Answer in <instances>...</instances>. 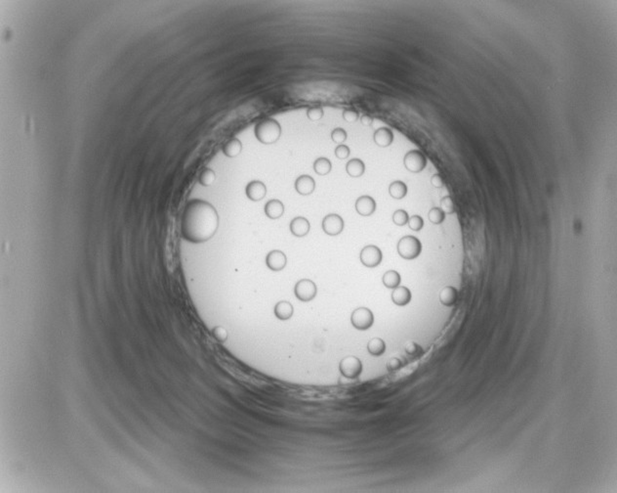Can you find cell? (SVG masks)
Returning <instances> with one entry per match:
<instances>
[{
	"instance_id": "obj_12",
	"label": "cell",
	"mask_w": 617,
	"mask_h": 493,
	"mask_svg": "<svg viewBox=\"0 0 617 493\" xmlns=\"http://www.w3.org/2000/svg\"><path fill=\"white\" fill-rule=\"evenodd\" d=\"M245 194L249 200L253 202H259L266 197L267 187L264 182L260 180H253L246 185Z\"/></svg>"
},
{
	"instance_id": "obj_24",
	"label": "cell",
	"mask_w": 617,
	"mask_h": 493,
	"mask_svg": "<svg viewBox=\"0 0 617 493\" xmlns=\"http://www.w3.org/2000/svg\"><path fill=\"white\" fill-rule=\"evenodd\" d=\"M382 281H383V284H384V286L386 288L394 290V289H396L397 287L400 286L401 281H402V277H401L400 273L398 271H396V270H388L387 272H385V274L383 275Z\"/></svg>"
},
{
	"instance_id": "obj_38",
	"label": "cell",
	"mask_w": 617,
	"mask_h": 493,
	"mask_svg": "<svg viewBox=\"0 0 617 493\" xmlns=\"http://www.w3.org/2000/svg\"><path fill=\"white\" fill-rule=\"evenodd\" d=\"M431 184L435 188L440 189V188H443L445 186V180H444L443 176L440 173H435L431 177Z\"/></svg>"
},
{
	"instance_id": "obj_13",
	"label": "cell",
	"mask_w": 617,
	"mask_h": 493,
	"mask_svg": "<svg viewBox=\"0 0 617 493\" xmlns=\"http://www.w3.org/2000/svg\"><path fill=\"white\" fill-rule=\"evenodd\" d=\"M294 187L298 194L302 196H308L314 191L315 181L311 176H309L308 174H303V175H300L295 180Z\"/></svg>"
},
{
	"instance_id": "obj_32",
	"label": "cell",
	"mask_w": 617,
	"mask_h": 493,
	"mask_svg": "<svg viewBox=\"0 0 617 493\" xmlns=\"http://www.w3.org/2000/svg\"><path fill=\"white\" fill-rule=\"evenodd\" d=\"M347 137H348L347 131L342 127H336L331 132L332 141L338 145L343 144L347 140Z\"/></svg>"
},
{
	"instance_id": "obj_3",
	"label": "cell",
	"mask_w": 617,
	"mask_h": 493,
	"mask_svg": "<svg viewBox=\"0 0 617 493\" xmlns=\"http://www.w3.org/2000/svg\"><path fill=\"white\" fill-rule=\"evenodd\" d=\"M397 249L401 258L411 261L417 259L421 255L422 243L417 237L407 235L399 241Z\"/></svg>"
},
{
	"instance_id": "obj_39",
	"label": "cell",
	"mask_w": 617,
	"mask_h": 493,
	"mask_svg": "<svg viewBox=\"0 0 617 493\" xmlns=\"http://www.w3.org/2000/svg\"><path fill=\"white\" fill-rule=\"evenodd\" d=\"M360 122H361V124H362V125H364V126H370V125H372V124H373V122H374V118H373V116H371L370 114H362V115L360 116Z\"/></svg>"
},
{
	"instance_id": "obj_9",
	"label": "cell",
	"mask_w": 617,
	"mask_h": 493,
	"mask_svg": "<svg viewBox=\"0 0 617 493\" xmlns=\"http://www.w3.org/2000/svg\"><path fill=\"white\" fill-rule=\"evenodd\" d=\"M322 230L329 236H337L344 230V219L337 214H329L322 220Z\"/></svg>"
},
{
	"instance_id": "obj_35",
	"label": "cell",
	"mask_w": 617,
	"mask_h": 493,
	"mask_svg": "<svg viewBox=\"0 0 617 493\" xmlns=\"http://www.w3.org/2000/svg\"><path fill=\"white\" fill-rule=\"evenodd\" d=\"M335 156L339 159V160H346L349 158L350 154H351V149L349 146L344 145V144H340L335 148Z\"/></svg>"
},
{
	"instance_id": "obj_28",
	"label": "cell",
	"mask_w": 617,
	"mask_h": 493,
	"mask_svg": "<svg viewBox=\"0 0 617 493\" xmlns=\"http://www.w3.org/2000/svg\"><path fill=\"white\" fill-rule=\"evenodd\" d=\"M428 219L433 224H442L446 220V214L441 208H432L428 213Z\"/></svg>"
},
{
	"instance_id": "obj_27",
	"label": "cell",
	"mask_w": 617,
	"mask_h": 493,
	"mask_svg": "<svg viewBox=\"0 0 617 493\" xmlns=\"http://www.w3.org/2000/svg\"><path fill=\"white\" fill-rule=\"evenodd\" d=\"M215 180H216V173L211 168H206L200 174L199 182H200V184H202L205 187L211 186L215 182Z\"/></svg>"
},
{
	"instance_id": "obj_36",
	"label": "cell",
	"mask_w": 617,
	"mask_h": 493,
	"mask_svg": "<svg viewBox=\"0 0 617 493\" xmlns=\"http://www.w3.org/2000/svg\"><path fill=\"white\" fill-rule=\"evenodd\" d=\"M342 116L348 122H355V121H357L359 119L360 113H359V111H357V110L354 109V108H347V109L343 111Z\"/></svg>"
},
{
	"instance_id": "obj_17",
	"label": "cell",
	"mask_w": 617,
	"mask_h": 493,
	"mask_svg": "<svg viewBox=\"0 0 617 493\" xmlns=\"http://www.w3.org/2000/svg\"><path fill=\"white\" fill-rule=\"evenodd\" d=\"M265 215L271 219H280L284 214V205L277 199H273L265 205Z\"/></svg>"
},
{
	"instance_id": "obj_19",
	"label": "cell",
	"mask_w": 617,
	"mask_h": 493,
	"mask_svg": "<svg viewBox=\"0 0 617 493\" xmlns=\"http://www.w3.org/2000/svg\"><path fill=\"white\" fill-rule=\"evenodd\" d=\"M274 315L277 319L279 320H288L292 317L293 312H294V308L293 305L286 301H281L278 302L274 309Z\"/></svg>"
},
{
	"instance_id": "obj_15",
	"label": "cell",
	"mask_w": 617,
	"mask_h": 493,
	"mask_svg": "<svg viewBox=\"0 0 617 493\" xmlns=\"http://www.w3.org/2000/svg\"><path fill=\"white\" fill-rule=\"evenodd\" d=\"M289 228H290V232L292 233V235L298 238H302V237H305L309 232L310 224L306 218L297 217L291 220Z\"/></svg>"
},
{
	"instance_id": "obj_2",
	"label": "cell",
	"mask_w": 617,
	"mask_h": 493,
	"mask_svg": "<svg viewBox=\"0 0 617 493\" xmlns=\"http://www.w3.org/2000/svg\"><path fill=\"white\" fill-rule=\"evenodd\" d=\"M254 133L258 140L265 144L271 145L277 142L281 136V125L274 118H265L255 125Z\"/></svg>"
},
{
	"instance_id": "obj_5",
	"label": "cell",
	"mask_w": 617,
	"mask_h": 493,
	"mask_svg": "<svg viewBox=\"0 0 617 493\" xmlns=\"http://www.w3.org/2000/svg\"><path fill=\"white\" fill-rule=\"evenodd\" d=\"M352 325L360 331L371 328L374 324V314L367 307H359L351 315Z\"/></svg>"
},
{
	"instance_id": "obj_30",
	"label": "cell",
	"mask_w": 617,
	"mask_h": 493,
	"mask_svg": "<svg viewBox=\"0 0 617 493\" xmlns=\"http://www.w3.org/2000/svg\"><path fill=\"white\" fill-rule=\"evenodd\" d=\"M406 365H407L406 359H404L403 357L395 356V357H392V358H390L388 360V362H387V370L389 372H395V371L400 370L402 367H404Z\"/></svg>"
},
{
	"instance_id": "obj_18",
	"label": "cell",
	"mask_w": 617,
	"mask_h": 493,
	"mask_svg": "<svg viewBox=\"0 0 617 493\" xmlns=\"http://www.w3.org/2000/svg\"><path fill=\"white\" fill-rule=\"evenodd\" d=\"M458 300V291L455 287L446 286L440 293V302L446 306H453Z\"/></svg>"
},
{
	"instance_id": "obj_16",
	"label": "cell",
	"mask_w": 617,
	"mask_h": 493,
	"mask_svg": "<svg viewBox=\"0 0 617 493\" xmlns=\"http://www.w3.org/2000/svg\"><path fill=\"white\" fill-rule=\"evenodd\" d=\"M412 295L411 290L405 286H399L394 289L392 293V301L399 306H405L411 302Z\"/></svg>"
},
{
	"instance_id": "obj_20",
	"label": "cell",
	"mask_w": 617,
	"mask_h": 493,
	"mask_svg": "<svg viewBox=\"0 0 617 493\" xmlns=\"http://www.w3.org/2000/svg\"><path fill=\"white\" fill-rule=\"evenodd\" d=\"M222 151L226 157L236 158L242 151V143L238 138H232L225 143Z\"/></svg>"
},
{
	"instance_id": "obj_37",
	"label": "cell",
	"mask_w": 617,
	"mask_h": 493,
	"mask_svg": "<svg viewBox=\"0 0 617 493\" xmlns=\"http://www.w3.org/2000/svg\"><path fill=\"white\" fill-rule=\"evenodd\" d=\"M212 334L219 341H225L228 339V331L222 326H217L212 330Z\"/></svg>"
},
{
	"instance_id": "obj_1",
	"label": "cell",
	"mask_w": 617,
	"mask_h": 493,
	"mask_svg": "<svg viewBox=\"0 0 617 493\" xmlns=\"http://www.w3.org/2000/svg\"><path fill=\"white\" fill-rule=\"evenodd\" d=\"M218 227L219 216L210 203L197 199L186 206L181 218V234L186 241L194 244L207 242Z\"/></svg>"
},
{
	"instance_id": "obj_29",
	"label": "cell",
	"mask_w": 617,
	"mask_h": 493,
	"mask_svg": "<svg viewBox=\"0 0 617 493\" xmlns=\"http://www.w3.org/2000/svg\"><path fill=\"white\" fill-rule=\"evenodd\" d=\"M441 209L445 212L446 215H452L456 211L455 203L451 196L447 195L442 198L441 200Z\"/></svg>"
},
{
	"instance_id": "obj_31",
	"label": "cell",
	"mask_w": 617,
	"mask_h": 493,
	"mask_svg": "<svg viewBox=\"0 0 617 493\" xmlns=\"http://www.w3.org/2000/svg\"><path fill=\"white\" fill-rule=\"evenodd\" d=\"M409 219H410V216L408 212L405 210L400 209V210H397L393 214V222L398 226L407 225L409 223Z\"/></svg>"
},
{
	"instance_id": "obj_10",
	"label": "cell",
	"mask_w": 617,
	"mask_h": 493,
	"mask_svg": "<svg viewBox=\"0 0 617 493\" xmlns=\"http://www.w3.org/2000/svg\"><path fill=\"white\" fill-rule=\"evenodd\" d=\"M266 265L272 271H281L287 265V258L282 251H271L266 257Z\"/></svg>"
},
{
	"instance_id": "obj_22",
	"label": "cell",
	"mask_w": 617,
	"mask_h": 493,
	"mask_svg": "<svg viewBox=\"0 0 617 493\" xmlns=\"http://www.w3.org/2000/svg\"><path fill=\"white\" fill-rule=\"evenodd\" d=\"M346 171L351 177H360L365 171V164L360 159H352L346 164Z\"/></svg>"
},
{
	"instance_id": "obj_6",
	"label": "cell",
	"mask_w": 617,
	"mask_h": 493,
	"mask_svg": "<svg viewBox=\"0 0 617 493\" xmlns=\"http://www.w3.org/2000/svg\"><path fill=\"white\" fill-rule=\"evenodd\" d=\"M360 263L369 268L378 266L383 261L382 251L375 245L365 246L360 255Z\"/></svg>"
},
{
	"instance_id": "obj_21",
	"label": "cell",
	"mask_w": 617,
	"mask_h": 493,
	"mask_svg": "<svg viewBox=\"0 0 617 493\" xmlns=\"http://www.w3.org/2000/svg\"><path fill=\"white\" fill-rule=\"evenodd\" d=\"M389 194L395 200H402L408 195V186L402 180L393 181L389 186Z\"/></svg>"
},
{
	"instance_id": "obj_8",
	"label": "cell",
	"mask_w": 617,
	"mask_h": 493,
	"mask_svg": "<svg viewBox=\"0 0 617 493\" xmlns=\"http://www.w3.org/2000/svg\"><path fill=\"white\" fill-rule=\"evenodd\" d=\"M316 293V286L314 282L309 279H302L298 281L294 287V294L296 298L303 303L312 301L315 298Z\"/></svg>"
},
{
	"instance_id": "obj_34",
	"label": "cell",
	"mask_w": 617,
	"mask_h": 493,
	"mask_svg": "<svg viewBox=\"0 0 617 493\" xmlns=\"http://www.w3.org/2000/svg\"><path fill=\"white\" fill-rule=\"evenodd\" d=\"M409 227L411 229L412 231L415 232H419L422 230V228L424 227V219L422 217L418 216V215H414L409 219Z\"/></svg>"
},
{
	"instance_id": "obj_26",
	"label": "cell",
	"mask_w": 617,
	"mask_h": 493,
	"mask_svg": "<svg viewBox=\"0 0 617 493\" xmlns=\"http://www.w3.org/2000/svg\"><path fill=\"white\" fill-rule=\"evenodd\" d=\"M405 350H406L407 354H408L409 356H411V357L413 358V359L420 358V357L424 354V349H423V347H422L420 344H418L417 342L412 341H409V342L406 344V346H405Z\"/></svg>"
},
{
	"instance_id": "obj_7",
	"label": "cell",
	"mask_w": 617,
	"mask_h": 493,
	"mask_svg": "<svg viewBox=\"0 0 617 493\" xmlns=\"http://www.w3.org/2000/svg\"><path fill=\"white\" fill-rule=\"evenodd\" d=\"M404 164L410 172L419 173L426 168L427 158L419 150H411L404 158Z\"/></svg>"
},
{
	"instance_id": "obj_33",
	"label": "cell",
	"mask_w": 617,
	"mask_h": 493,
	"mask_svg": "<svg viewBox=\"0 0 617 493\" xmlns=\"http://www.w3.org/2000/svg\"><path fill=\"white\" fill-rule=\"evenodd\" d=\"M324 112L322 107L320 106H313V107H309L307 110V117L311 121H317L319 119H321L323 117Z\"/></svg>"
},
{
	"instance_id": "obj_25",
	"label": "cell",
	"mask_w": 617,
	"mask_h": 493,
	"mask_svg": "<svg viewBox=\"0 0 617 493\" xmlns=\"http://www.w3.org/2000/svg\"><path fill=\"white\" fill-rule=\"evenodd\" d=\"M331 169H332V164L327 158H324V157L317 158L313 163V170L318 175H321V176L327 175L331 171Z\"/></svg>"
},
{
	"instance_id": "obj_11",
	"label": "cell",
	"mask_w": 617,
	"mask_h": 493,
	"mask_svg": "<svg viewBox=\"0 0 617 493\" xmlns=\"http://www.w3.org/2000/svg\"><path fill=\"white\" fill-rule=\"evenodd\" d=\"M355 208L361 217H370L376 211V202L371 196L363 195L357 199Z\"/></svg>"
},
{
	"instance_id": "obj_23",
	"label": "cell",
	"mask_w": 617,
	"mask_h": 493,
	"mask_svg": "<svg viewBox=\"0 0 617 493\" xmlns=\"http://www.w3.org/2000/svg\"><path fill=\"white\" fill-rule=\"evenodd\" d=\"M367 350L373 356H381L386 351V343L380 338H373L367 343Z\"/></svg>"
},
{
	"instance_id": "obj_4",
	"label": "cell",
	"mask_w": 617,
	"mask_h": 493,
	"mask_svg": "<svg viewBox=\"0 0 617 493\" xmlns=\"http://www.w3.org/2000/svg\"><path fill=\"white\" fill-rule=\"evenodd\" d=\"M339 370L347 379H357L362 372V363L357 356H346L340 361Z\"/></svg>"
},
{
	"instance_id": "obj_14",
	"label": "cell",
	"mask_w": 617,
	"mask_h": 493,
	"mask_svg": "<svg viewBox=\"0 0 617 493\" xmlns=\"http://www.w3.org/2000/svg\"><path fill=\"white\" fill-rule=\"evenodd\" d=\"M373 141L378 147L387 148L394 141V133L389 127H380L374 132Z\"/></svg>"
}]
</instances>
